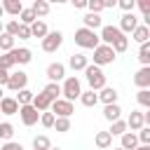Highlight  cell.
<instances>
[{
    "mask_svg": "<svg viewBox=\"0 0 150 150\" xmlns=\"http://www.w3.org/2000/svg\"><path fill=\"white\" fill-rule=\"evenodd\" d=\"M84 77H87L91 91H101V89L105 87V73H103L98 66H94V63H89V66L84 68Z\"/></svg>",
    "mask_w": 150,
    "mask_h": 150,
    "instance_id": "cell-1",
    "label": "cell"
},
{
    "mask_svg": "<svg viewBox=\"0 0 150 150\" xmlns=\"http://www.w3.org/2000/svg\"><path fill=\"white\" fill-rule=\"evenodd\" d=\"M75 45L82 47V49H96V47L101 45V40H98V35H96L94 30H89V28H77V30H75Z\"/></svg>",
    "mask_w": 150,
    "mask_h": 150,
    "instance_id": "cell-2",
    "label": "cell"
},
{
    "mask_svg": "<svg viewBox=\"0 0 150 150\" xmlns=\"http://www.w3.org/2000/svg\"><path fill=\"white\" fill-rule=\"evenodd\" d=\"M80 94H82V84H80V80H77L75 75L66 77L63 84H61V98H66V101L73 103L75 98H80Z\"/></svg>",
    "mask_w": 150,
    "mask_h": 150,
    "instance_id": "cell-3",
    "label": "cell"
},
{
    "mask_svg": "<svg viewBox=\"0 0 150 150\" xmlns=\"http://www.w3.org/2000/svg\"><path fill=\"white\" fill-rule=\"evenodd\" d=\"M117 59V54L112 52V47H108V45H98L96 49H94V66H108V63H112Z\"/></svg>",
    "mask_w": 150,
    "mask_h": 150,
    "instance_id": "cell-4",
    "label": "cell"
},
{
    "mask_svg": "<svg viewBox=\"0 0 150 150\" xmlns=\"http://www.w3.org/2000/svg\"><path fill=\"white\" fill-rule=\"evenodd\" d=\"M61 45H63V33L61 30H49L42 38V52H47V54H54Z\"/></svg>",
    "mask_w": 150,
    "mask_h": 150,
    "instance_id": "cell-5",
    "label": "cell"
},
{
    "mask_svg": "<svg viewBox=\"0 0 150 150\" xmlns=\"http://www.w3.org/2000/svg\"><path fill=\"white\" fill-rule=\"evenodd\" d=\"M49 112H52L54 117H68V120H70V115L75 112V105H73L70 101H66V98H56V101H52Z\"/></svg>",
    "mask_w": 150,
    "mask_h": 150,
    "instance_id": "cell-6",
    "label": "cell"
},
{
    "mask_svg": "<svg viewBox=\"0 0 150 150\" xmlns=\"http://www.w3.org/2000/svg\"><path fill=\"white\" fill-rule=\"evenodd\" d=\"M26 84H28V75L23 73V70H14V73H9V80H7V89H12L14 94L16 91H21V89H26Z\"/></svg>",
    "mask_w": 150,
    "mask_h": 150,
    "instance_id": "cell-7",
    "label": "cell"
},
{
    "mask_svg": "<svg viewBox=\"0 0 150 150\" xmlns=\"http://www.w3.org/2000/svg\"><path fill=\"white\" fill-rule=\"evenodd\" d=\"M16 115L21 117V122H23L26 127H33V124L40 122V112H38L33 105H19V112H16Z\"/></svg>",
    "mask_w": 150,
    "mask_h": 150,
    "instance_id": "cell-8",
    "label": "cell"
},
{
    "mask_svg": "<svg viewBox=\"0 0 150 150\" xmlns=\"http://www.w3.org/2000/svg\"><path fill=\"white\" fill-rule=\"evenodd\" d=\"M117 38H122V33H120L117 26H101V35H98L101 45H108V47H110Z\"/></svg>",
    "mask_w": 150,
    "mask_h": 150,
    "instance_id": "cell-9",
    "label": "cell"
},
{
    "mask_svg": "<svg viewBox=\"0 0 150 150\" xmlns=\"http://www.w3.org/2000/svg\"><path fill=\"white\" fill-rule=\"evenodd\" d=\"M47 80H49V82H56V84H59L61 80H66V66L59 63V61H56V63H49V66H47Z\"/></svg>",
    "mask_w": 150,
    "mask_h": 150,
    "instance_id": "cell-10",
    "label": "cell"
},
{
    "mask_svg": "<svg viewBox=\"0 0 150 150\" xmlns=\"http://www.w3.org/2000/svg\"><path fill=\"white\" fill-rule=\"evenodd\" d=\"M138 26V16L134 14V12H129V14H122V19H120V33L124 35V33H134V28Z\"/></svg>",
    "mask_w": 150,
    "mask_h": 150,
    "instance_id": "cell-11",
    "label": "cell"
},
{
    "mask_svg": "<svg viewBox=\"0 0 150 150\" xmlns=\"http://www.w3.org/2000/svg\"><path fill=\"white\" fill-rule=\"evenodd\" d=\"M12 59H14V66H26V63H30V59H33V52L28 49V47H14L12 49Z\"/></svg>",
    "mask_w": 150,
    "mask_h": 150,
    "instance_id": "cell-12",
    "label": "cell"
},
{
    "mask_svg": "<svg viewBox=\"0 0 150 150\" xmlns=\"http://www.w3.org/2000/svg\"><path fill=\"white\" fill-rule=\"evenodd\" d=\"M134 84H136L138 89H150V66H143V68L136 70Z\"/></svg>",
    "mask_w": 150,
    "mask_h": 150,
    "instance_id": "cell-13",
    "label": "cell"
},
{
    "mask_svg": "<svg viewBox=\"0 0 150 150\" xmlns=\"http://www.w3.org/2000/svg\"><path fill=\"white\" fill-rule=\"evenodd\" d=\"M0 112L2 115H16L19 112V103L14 96H2L0 98Z\"/></svg>",
    "mask_w": 150,
    "mask_h": 150,
    "instance_id": "cell-14",
    "label": "cell"
},
{
    "mask_svg": "<svg viewBox=\"0 0 150 150\" xmlns=\"http://www.w3.org/2000/svg\"><path fill=\"white\" fill-rule=\"evenodd\" d=\"M117 96H120V94H117V89H115V87H108V84H105V87L98 91V101H101L103 105L117 103Z\"/></svg>",
    "mask_w": 150,
    "mask_h": 150,
    "instance_id": "cell-15",
    "label": "cell"
},
{
    "mask_svg": "<svg viewBox=\"0 0 150 150\" xmlns=\"http://www.w3.org/2000/svg\"><path fill=\"white\" fill-rule=\"evenodd\" d=\"M124 122H127V129H131V131H138V129L145 127V122H143V112H141V110H131V115H129Z\"/></svg>",
    "mask_w": 150,
    "mask_h": 150,
    "instance_id": "cell-16",
    "label": "cell"
},
{
    "mask_svg": "<svg viewBox=\"0 0 150 150\" xmlns=\"http://www.w3.org/2000/svg\"><path fill=\"white\" fill-rule=\"evenodd\" d=\"M82 21H84V26H82V28H89V30H94V33H96V28H101V26H103L101 14H91V12H87Z\"/></svg>",
    "mask_w": 150,
    "mask_h": 150,
    "instance_id": "cell-17",
    "label": "cell"
},
{
    "mask_svg": "<svg viewBox=\"0 0 150 150\" xmlns=\"http://www.w3.org/2000/svg\"><path fill=\"white\" fill-rule=\"evenodd\" d=\"M68 66L73 68V70H84L87 66H89V59L84 56V54H70V59H68Z\"/></svg>",
    "mask_w": 150,
    "mask_h": 150,
    "instance_id": "cell-18",
    "label": "cell"
},
{
    "mask_svg": "<svg viewBox=\"0 0 150 150\" xmlns=\"http://www.w3.org/2000/svg\"><path fill=\"white\" fill-rule=\"evenodd\" d=\"M30 105H33L38 112H47V110H49V105H52V101H49V98H47V96L40 91V94H35V96H33Z\"/></svg>",
    "mask_w": 150,
    "mask_h": 150,
    "instance_id": "cell-19",
    "label": "cell"
},
{
    "mask_svg": "<svg viewBox=\"0 0 150 150\" xmlns=\"http://www.w3.org/2000/svg\"><path fill=\"white\" fill-rule=\"evenodd\" d=\"M0 5H2V12H5V14H12V16H19L21 9H23L21 0H5V2H0Z\"/></svg>",
    "mask_w": 150,
    "mask_h": 150,
    "instance_id": "cell-20",
    "label": "cell"
},
{
    "mask_svg": "<svg viewBox=\"0 0 150 150\" xmlns=\"http://www.w3.org/2000/svg\"><path fill=\"white\" fill-rule=\"evenodd\" d=\"M28 28H30V38H40V40H42V38H45V35L49 33V28H47V23H45L42 19L33 21V23H30Z\"/></svg>",
    "mask_w": 150,
    "mask_h": 150,
    "instance_id": "cell-21",
    "label": "cell"
},
{
    "mask_svg": "<svg viewBox=\"0 0 150 150\" xmlns=\"http://www.w3.org/2000/svg\"><path fill=\"white\" fill-rule=\"evenodd\" d=\"M120 115H122V108H120L117 103H110V105H103V117H105L108 122H117V120H122Z\"/></svg>",
    "mask_w": 150,
    "mask_h": 150,
    "instance_id": "cell-22",
    "label": "cell"
},
{
    "mask_svg": "<svg viewBox=\"0 0 150 150\" xmlns=\"http://www.w3.org/2000/svg\"><path fill=\"white\" fill-rule=\"evenodd\" d=\"M120 138H122V141H120V148H122V150H134V148L138 145V138H136L134 131H124Z\"/></svg>",
    "mask_w": 150,
    "mask_h": 150,
    "instance_id": "cell-23",
    "label": "cell"
},
{
    "mask_svg": "<svg viewBox=\"0 0 150 150\" xmlns=\"http://www.w3.org/2000/svg\"><path fill=\"white\" fill-rule=\"evenodd\" d=\"M131 35H134V40H136L138 45H143V42H148V40H150V28H148L145 23H138V26L134 28V33H131Z\"/></svg>",
    "mask_w": 150,
    "mask_h": 150,
    "instance_id": "cell-24",
    "label": "cell"
},
{
    "mask_svg": "<svg viewBox=\"0 0 150 150\" xmlns=\"http://www.w3.org/2000/svg\"><path fill=\"white\" fill-rule=\"evenodd\" d=\"M94 143H96V148H101V150H108V148L112 145V136H110L108 131H96V136H94Z\"/></svg>",
    "mask_w": 150,
    "mask_h": 150,
    "instance_id": "cell-25",
    "label": "cell"
},
{
    "mask_svg": "<svg viewBox=\"0 0 150 150\" xmlns=\"http://www.w3.org/2000/svg\"><path fill=\"white\" fill-rule=\"evenodd\" d=\"M80 103H82L84 108H94V105L98 103V94H96V91H91V89H87V91H82V94H80Z\"/></svg>",
    "mask_w": 150,
    "mask_h": 150,
    "instance_id": "cell-26",
    "label": "cell"
},
{
    "mask_svg": "<svg viewBox=\"0 0 150 150\" xmlns=\"http://www.w3.org/2000/svg\"><path fill=\"white\" fill-rule=\"evenodd\" d=\"M30 9H33L35 19H40V16H47V14H49V2H47V0H35V2L30 5Z\"/></svg>",
    "mask_w": 150,
    "mask_h": 150,
    "instance_id": "cell-27",
    "label": "cell"
},
{
    "mask_svg": "<svg viewBox=\"0 0 150 150\" xmlns=\"http://www.w3.org/2000/svg\"><path fill=\"white\" fill-rule=\"evenodd\" d=\"M42 94H45L49 101H56V98H61V84H56V82H47V87L42 89Z\"/></svg>",
    "mask_w": 150,
    "mask_h": 150,
    "instance_id": "cell-28",
    "label": "cell"
},
{
    "mask_svg": "<svg viewBox=\"0 0 150 150\" xmlns=\"http://www.w3.org/2000/svg\"><path fill=\"white\" fill-rule=\"evenodd\" d=\"M16 21H19L21 26H30V23H33V21H38V19H35V14H33V9H30V7H23Z\"/></svg>",
    "mask_w": 150,
    "mask_h": 150,
    "instance_id": "cell-29",
    "label": "cell"
},
{
    "mask_svg": "<svg viewBox=\"0 0 150 150\" xmlns=\"http://www.w3.org/2000/svg\"><path fill=\"white\" fill-rule=\"evenodd\" d=\"M33 96H35V94H33V91H30V89L26 87V89H21V91H16V96H14V98H16V103H19V105H30V101H33Z\"/></svg>",
    "mask_w": 150,
    "mask_h": 150,
    "instance_id": "cell-30",
    "label": "cell"
},
{
    "mask_svg": "<svg viewBox=\"0 0 150 150\" xmlns=\"http://www.w3.org/2000/svg\"><path fill=\"white\" fill-rule=\"evenodd\" d=\"M124 131H129V129H127V122H124V120L110 122V129H108V134H110V136H122Z\"/></svg>",
    "mask_w": 150,
    "mask_h": 150,
    "instance_id": "cell-31",
    "label": "cell"
},
{
    "mask_svg": "<svg viewBox=\"0 0 150 150\" xmlns=\"http://www.w3.org/2000/svg\"><path fill=\"white\" fill-rule=\"evenodd\" d=\"M49 148H52V141H49L47 136L40 134V136L33 138V150H49Z\"/></svg>",
    "mask_w": 150,
    "mask_h": 150,
    "instance_id": "cell-32",
    "label": "cell"
},
{
    "mask_svg": "<svg viewBox=\"0 0 150 150\" xmlns=\"http://www.w3.org/2000/svg\"><path fill=\"white\" fill-rule=\"evenodd\" d=\"M110 47H112V52H115V54H122V52H127V47H129V38H127V35H122V38H117Z\"/></svg>",
    "mask_w": 150,
    "mask_h": 150,
    "instance_id": "cell-33",
    "label": "cell"
},
{
    "mask_svg": "<svg viewBox=\"0 0 150 150\" xmlns=\"http://www.w3.org/2000/svg\"><path fill=\"white\" fill-rule=\"evenodd\" d=\"M12 136H14V127L9 122H0V138L7 143V141H12Z\"/></svg>",
    "mask_w": 150,
    "mask_h": 150,
    "instance_id": "cell-34",
    "label": "cell"
},
{
    "mask_svg": "<svg viewBox=\"0 0 150 150\" xmlns=\"http://www.w3.org/2000/svg\"><path fill=\"white\" fill-rule=\"evenodd\" d=\"M138 61H141L143 66L150 63V42H143V45H141V49H138Z\"/></svg>",
    "mask_w": 150,
    "mask_h": 150,
    "instance_id": "cell-35",
    "label": "cell"
},
{
    "mask_svg": "<svg viewBox=\"0 0 150 150\" xmlns=\"http://www.w3.org/2000/svg\"><path fill=\"white\" fill-rule=\"evenodd\" d=\"M54 129H56L59 134L70 131V120H68V117H56V120H54Z\"/></svg>",
    "mask_w": 150,
    "mask_h": 150,
    "instance_id": "cell-36",
    "label": "cell"
},
{
    "mask_svg": "<svg viewBox=\"0 0 150 150\" xmlns=\"http://www.w3.org/2000/svg\"><path fill=\"white\" fill-rule=\"evenodd\" d=\"M0 49L2 52H12L14 49V38L7 33H0Z\"/></svg>",
    "mask_w": 150,
    "mask_h": 150,
    "instance_id": "cell-37",
    "label": "cell"
},
{
    "mask_svg": "<svg viewBox=\"0 0 150 150\" xmlns=\"http://www.w3.org/2000/svg\"><path fill=\"white\" fill-rule=\"evenodd\" d=\"M136 101H138L143 108H150V89H138V94H136Z\"/></svg>",
    "mask_w": 150,
    "mask_h": 150,
    "instance_id": "cell-38",
    "label": "cell"
},
{
    "mask_svg": "<svg viewBox=\"0 0 150 150\" xmlns=\"http://www.w3.org/2000/svg\"><path fill=\"white\" fill-rule=\"evenodd\" d=\"M0 68H5L7 73L14 68V59H12V52H5V54L0 56Z\"/></svg>",
    "mask_w": 150,
    "mask_h": 150,
    "instance_id": "cell-39",
    "label": "cell"
},
{
    "mask_svg": "<svg viewBox=\"0 0 150 150\" xmlns=\"http://www.w3.org/2000/svg\"><path fill=\"white\" fill-rule=\"evenodd\" d=\"M19 26H21V23H19L16 19H12V21H7V23H5V30H2V33H7V35H12V38H16Z\"/></svg>",
    "mask_w": 150,
    "mask_h": 150,
    "instance_id": "cell-40",
    "label": "cell"
},
{
    "mask_svg": "<svg viewBox=\"0 0 150 150\" xmlns=\"http://www.w3.org/2000/svg\"><path fill=\"white\" fill-rule=\"evenodd\" d=\"M54 120H56V117H54L49 110H47V112H40V124H42L45 129H52V127H54Z\"/></svg>",
    "mask_w": 150,
    "mask_h": 150,
    "instance_id": "cell-41",
    "label": "cell"
},
{
    "mask_svg": "<svg viewBox=\"0 0 150 150\" xmlns=\"http://www.w3.org/2000/svg\"><path fill=\"white\" fill-rule=\"evenodd\" d=\"M87 9L91 14H101L103 12V0H87Z\"/></svg>",
    "mask_w": 150,
    "mask_h": 150,
    "instance_id": "cell-42",
    "label": "cell"
},
{
    "mask_svg": "<svg viewBox=\"0 0 150 150\" xmlns=\"http://www.w3.org/2000/svg\"><path fill=\"white\" fill-rule=\"evenodd\" d=\"M136 138L141 141V145H150V127H143V129H138Z\"/></svg>",
    "mask_w": 150,
    "mask_h": 150,
    "instance_id": "cell-43",
    "label": "cell"
},
{
    "mask_svg": "<svg viewBox=\"0 0 150 150\" xmlns=\"http://www.w3.org/2000/svg\"><path fill=\"white\" fill-rule=\"evenodd\" d=\"M117 5L122 7V12H124V14H129V12H134V7H136V0H120Z\"/></svg>",
    "mask_w": 150,
    "mask_h": 150,
    "instance_id": "cell-44",
    "label": "cell"
},
{
    "mask_svg": "<svg viewBox=\"0 0 150 150\" xmlns=\"http://www.w3.org/2000/svg\"><path fill=\"white\" fill-rule=\"evenodd\" d=\"M16 38H21V40H30V28H28V26H19Z\"/></svg>",
    "mask_w": 150,
    "mask_h": 150,
    "instance_id": "cell-45",
    "label": "cell"
},
{
    "mask_svg": "<svg viewBox=\"0 0 150 150\" xmlns=\"http://www.w3.org/2000/svg\"><path fill=\"white\" fill-rule=\"evenodd\" d=\"M0 150H23V145L21 143H14V141H7V143H2Z\"/></svg>",
    "mask_w": 150,
    "mask_h": 150,
    "instance_id": "cell-46",
    "label": "cell"
},
{
    "mask_svg": "<svg viewBox=\"0 0 150 150\" xmlns=\"http://www.w3.org/2000/svg\"><path fill=\"white\" fill-rule=\"evenodd\" d=\"M136 5H138V9L143 12V16H145V14H150V0H138Z\"/></svg>",
    "mask_w": 150,
    "mask_h": 150,
    "instance_id": "cell-47",
    "label": "cell"
},
{
    "mask_svg": "<svg viewBox=\"0 0 150 150\" xmlns=\"http://www.w3.org/2000/svg\"><path fill=\"white\" fill-rule=\"evenodd\" d=\"M7 80H9V73H7L5 68H0V87H5V84H7Z\"/></svg>",
    "mask_w": 150,
    "mask_h": 150,
    "instance_id": "cell-48",
    "label": "cell"
},
{
    "mask_svg": "<svg viewBox=\"0 0 150 150\" xmlns=\"http://www.w3.org/2000/svg\"><path fill=\"white\" fill-rule=\"evenodd\" d=\"M73 7L75 9H87V0H73Z\"/></svg>",
    "mask_w": 150,
    "mask_h": 150,
    "instance_id": "cell-49",
    "label": "cell"
},
{
    "mask_svg": "<svg viewBox=\"0 0 150 150\" xmlns=\"http://www.w3.org/2000/svg\"><path fill=\"white\" fill-rule=\"evenodd\" d=\"M115 5H117L115 0H103V9H105V7H115Z\"/></svg>",
    "mask_w": 150,
    "mask_h": 150,
    "instance_id": "cell-50",
    "label": "cell"
},
{
    "mask_svg": "<svg viewBox=\"0 0 150 150\" xmlns=\"http://www.w3.org/2000/svg\"><path fill=\"white\" fill-rule=\"evenodd\" d=\"M134 150H150V145H136Z\"/></svg>",
    "mask_w": 150,
    "mask_h": 150,
    "instance_id": "cell-51",
    "label": "cell"
},
{
    "mask_svg": "<svg viewBox=\"0 0 150 150\" xmlns=\"http://www.w3.org/2000/svg\"><path fill=\"white\" fill-rule=\"evenodd\" d=\"M2 14H5V12H2V5H0V21H2Z\"/></svg>",
    "mask_w": 150,
    "mask_h": 150,
    "instance_id": "cell-52",
    "label": "cell"
},
{
    "mask_svg": "<svg viewBox=\"0 0 150 150\" xmlns=\"http://www.w3.org/2000/svg\"><path fill=\"white\" fill-rule=\"evenodd\" d=\"M2 30H5V23H2V21H0V33H2Z\"/></svg>",
    "mask_w": 150,
    "mask_h": 150,
    "instance_id": "cell-53",
    "label": "cell"
},
{
    "mask_svg": "<svg viewBox=\"0 0 150 150\" xmlns=\"http://www.w3.org/2000/svg\"><path fill=\"white\" fill-rule=\"evenodd\" d=\"M0 98H2V87H0Z\"/></svg>",
    "mask_w": 150,
    "mask_h": 150,
    "instance_id": "cell-54",
    "label": "cell"
},
{
    "mask_svg": "<svg viewBox=\"0 0 150 150\" xmlns=\"http://www.w3.org/2000/svg\"><path fill=\"white\" fill-rule=\"evenodd\" d=\"M112 150H122V148H120V145H117V148H112Z\"/></svg>",
    "mask_w": 150,
    "mask_h": 150,
    "instance_id": "cell-55",
    "label": "cell"
},
{
    "mask_svg": "<svg viewBox=\"0 0 150 150\" xmlns=\"http://www.w3.org/2000/svg\"><path fill=\"white\" fill-rule=\"evenodd\" d=\"M49 150H61V148H49Z\"/></svg>",
    "mask_w": 150,
    "mask_h": 150,
    "instance_id": "cell-56",
    "label": "cell"
}]
</instances>
